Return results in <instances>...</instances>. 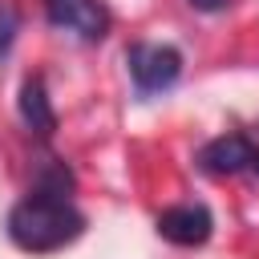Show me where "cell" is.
<instances>
[{
    "mask_svg": "<svg viewBox=\"0 0 259 259\" xmlns=\"http://www.w3.org/2000/svg\"><path fill=\"white\" fill-rule=\"evenodd\" d=\"M73 186H45L32 182V190L8 210V239L28 255H53L81 239L85 214L73 206Z\"/></svg>",
    "mask_w": 259,
    "mask_h": 259,
    "instance_id": "6da1fadb",
    "label": "cell"
},
{
    "mask_svg": "<svg viewBox=\"0 0 259 259\" xmlns=\"http://www.w3.org/2000/svg\"><path fill=\"white\" fill-rule=\"evenodd\" d=\"M125 69H130V81L142 97L150 93H162L170 89L178 77H182V53L174 45H158V40H134L125 49Z\"/></svg>",
    "mask_w": 259,
    "mask_h": 259,
    "instance_id": "7a4b0ae2",
    "label": "cell"
},
{
    "mask_svg": "<svg viewBox=\"0 0 259 259\" xmlns=\"http://www.w3.org/2000/svg\"><path fill=\"white\" fill-rule=\"evenodd\" d=\"M45 20L61 32H73L77 40L85 45H97L105 40L109 32V8L101 0H45Z\"/></svg>",
    "mask_w": 259,
    "mask_h": 259,
    "instance_id": "3957f363",
    "label": "cell"
},
{
    "mask_svg": "<svg viewBox=\"0 0 259 259\" xmlns=\"http://www.w3.org/2000/svg\"><path fill=\"white\" fill-rule=\"evenodd\" d=\"M251 162H255V146H251L247 134H219L194 154V166L210 178L243 174V170H251Z\"/></svg>",
    "mask_w": 259,
    "mask_h": 259,
    "instance_id": "277c9868",
    "label": "cell"
},
{
    "mask_svg": "<svg viewBox=\"0 0 259 259\" xmlns=\"http://www.w3.org/2000/svg\"><path fill=\"white\" fill-rule=\"evenodd\" d=\"M214 231V214L202 202H178L158 214V235L174 247H202Z\"/></svg>",
    "mask_w": 259,
    "mask_h": 259,
    "instance_id": "5b68a950",
    "label": "cell"
},
{
    "mask_svg": "<svg viewBox=\"0 0 259 259\" xmlns=\"http://www.w3.org/2000/svg\"><path fill=\"white\" fill-rule=\"evenodd\" d=\"M16 109H20V121H24L28 134H36V138H53V134H57V109H53V101H49V89H45V77H40V73L20 85Z\"/></svg>",
    "mask_w": 259,
    "mask_h": 259,
    "instance_id": "8992f818",
    "label": "cell"
},
{
    "mask_svg": "<svg viewBox=\"0 0 259 259\" xmlns=\"http://www.w3.org/2000/svg\"><path fill=\"white\" fill-rule=\"evenodd\" d=\"M16 32H20V16H16V8L8 0H0V57H8Z\"/></svg>",
    "mask_w": 259,
    "mask_h": 259,
    "instance_id": "52a82bcc",
    "label": "cell"
},
{
    "mask_svg": "<svg viewBox=\"0 0 259 259\" xmlns=\"http://www.w3.org/2000/svg\"><path fill=\"white\" fill-rule=\"evenodd\" d=\"M190 8H198V12H223L231 0H186Z\"/></svg>",
    "mask_w": 259,
    "mask_h": 259,
    "instance_id": "ba28073f",
    "label": "cell"
},
{
    "mask_svg": "<svg viewBox=\"0 0 259 259\" xmlns=\"http://www.w3.org/2000/svg\"><path fill=\"white\" fill-rule=\"evenodd\" d=\"M251 174L259 178V150H255V162H251Z\"/></svg>",
    "mask_w": 259,
    "mask_h": 259,
    "instance_id": "9c48e42d",
    "label": "cell"
}]
</instances>
